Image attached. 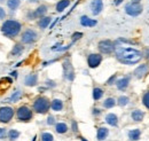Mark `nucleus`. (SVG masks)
Here are the masks:
<instances>
[{
    "mask_svg": "<svg viewBox=\"0 0 149 141\" xmlns=\"http://www.w3.org/2000/svg\"><path fill=\"white\" fill-rule=\"evenodd\" d=\"M116 55H117L118 60L125 64H135L142 59L141 53L134 48L118 47L116 50Z\"/></svg>",
    "mask_w": 149,
    "mask_h": 141,
    "instance_id": "nucleus-1",
    "label": "nucleus"
},
{
    "mask_svg": "<svg viewBox=\"0 0 149 141\" xmlns=\"http://www.w3.org/2000/svg\"><path fill=\"white\" fill-rule=\"evenodd\" d=\"M19 30H21V24L17 21H13V20L6 21L1 27L2 34L7 37H15L19 32Z\"/></svg>",
    "mask_w": 149,
    "mask_h": 141,
    "instance_id": "nucleus-2",
    "label": "nucleus"
},
{
    "mask_svg": "<svg viewBox=\"0 0 149 141\" xmlns=\"http://www.w3.org/2000/svg\"><path fill=\"white\" fill-rule=\"evenodd\" d=\"M33 109L39 114H45L49 109V101L46 98H38L33 103Z\"/></svg>",
    "mask_w": 149,
    "mask_h": 141,
    "instance_id": "nucleus-3",
    "label": "nucleus"
},
{
    "mask_svg": "<svg viewBox=\"0 0 149 141\" xmlns=\"http://www.w3.org/2000/svg\"><path fill=\"white\" fill-rule=\"evenodd\" d=\"M14 116V110L10 107H2L0 108V122L8 123Z\"/></svg>",
    "mask_w": 149,
    "mask_h": 141,
    "instance_id": "nucleus-4",
    "label": "nucleus"
},
{
    "mask_svg": "<svg viewBox=\"0 0 149 141\" xmlns=\"http://www.w3.org/2000/svg\"><path fill=\"white\" fill-rule=\"evenodd\" d=\"M125 10L131 16H138L142 12V7L139 5V2H132L125 7Z\"/></svg>",
    "mask_w": 149,
    "mask_h": 141,
    "instance_id": "nucleus-5",
    "label": "nucleus"
},
{
    "mask_svg": "<svg viewBox=\"0 0 149 141\" xmlns=\"http://www.w3.org/2000/svg\"><path fill=\"white\" fill-rule=\"evenodd\" d=\"M32 117V111L28 107H19L17 110V118L19 121H29Z\"/></svg>",
    "mask_w": 149,
    "mask_h": 141,
    "instance_id": "nucleus-6",
    "label": "nucleus"
},
{
    "mask_svg": "<svg viewBox=\"0 0 149 141\" xmlns=\"http://www.w3.org/2000/svg\"><path fill=\"white\" fill-rule=\"evenodd\" d=\"M36 39H37V34H36L33 30H26V31H24L23 35H22V41H23L24 44L33 43Z\"/></svg>",
    "mask_w": 149,
    "mask_h": 141,
    "instance_id": "nucleus-7",
    "label": "nucleus"
},
{
    "mask_svg": "<svg viewBox=\"0 0 149 141\" xmlns=\"http://www.w3.org/2000/svg\"><path fill=\"white\" fill-rule=\"evenodd\" d=\"M99 48H100V51H101L102 53L109 54L113 51L115 46H113V44H112L110 40H102V41H100V44H99Z\"/></svg>",
    "mask_w": 149,
    "mask_h": 141,
    "instance_id": "nucleus-8",
    "label": "nucleus"
},
{
    "mask_svg": "<svg viewBox=\"0 0 149 141\" xmlns=\"http://www.w3.org/2000/svg\"><path fill=\"white\" fill-rule=\"evenodd\" d=\"M102 61V56L100 54H91L87 59V62H88V66L91 68H96Z\"/></svg>",
    "mask_w": 149,
    "mask_h": 141,
    "instance_id": "nucleus-9",
    "label": "nucleus"
},
{
    "mask_svg": "<svg viewBox=\"0 0 149 141\" xmlns=\"http://www.w3.org/2000/svg\"><path fill=\"white\" fill-rule=\"evenodd\" d=\"M103 9V2L102 0H92L91 2V10L93 15H99Z\"/></svg>",
    "mask_w": 149,
    "mask_h": 141,
    "instance_id": "nucleus-10",
    "label": "nucleus"
},
{
    "mask_svg": "<svg viewBox=\"0 0 149 141\" xmlns=\"http://www.w3.org/2000/svg\"><path fill=\"white\" fill-rule=\"evenodd\" d=\"M63 68H64V73H65V77L69 79V80H72L74 79V70H72V67L71 64L65 61L64 64H63Z\"/></svg>",
    "mask_w": 149,
    "mask_h": 141,
    "instance_id": "nucleus-11",
    "label": "nucleus"
},
{
    "mask_svg": "<svg viewBox=\"0 0 149 141\" xmlns=\"http://www.w3.org/2000/svg\"><path fill=\"white\" fill-rule=\"evenodd\" d=\"M24 83H25L26 86H35V85L37 84V75H35V73L28 75V76L25 77Z\"/></svg>",
    "mask_w": 149,
    "mask_h": 141,
    "instance_id": "nucleus-12",
    "label": "nucleus"
},
{
    "mask_svg": "<svg viewBox=\"0 0 149 141\" xmlns=\"http://www.w3.org/2000/svg\"><path fill=\"white\" fill-rule=\"evenodd\" d=\"M80 23H81L83 27H94V25H96L97 22L95 20H91V18L87 17V16H81Z\"/></svg>",
    "mask_w": 149,
    "mask_h": 141,
    "instance_id": "nucleus-13",
    "label": "nucleus"
},
{
    "mask_svg": "<svg viewBox=\"0 0 149 141\" xmlns=\"http://www.w3.org/2000/svg\"><path fill=\"white\" fill-rule=\"evenodd\" d=\"M147 71H148V67L145 64V66H140L138 69H135L134 71V75L138 77V78H141V77H143L146 73H147Z\"/></svg>",
    "mask_w": 149,
    "mask_h": 141,
    "instance_id": "nucleus-14",
    "label": "nucleus"
},
{
    "mask_svg": "<svg viewBox=\"0 0 149 141\" xmlns=\"http://www.w3.org/2000/svg\"><path fill=\"white\" fill-rule=\"evenodd\" d=\"M107 135H108V128H106V127H100L99 130H97V140L99 141H102L104 140L106 138H107Z\"/></svg>",
    "mask_w": 149,
    "mask_h": 141,
    "instance_id": "nucleus-15",
    "label": "nucleus"
},
{
    "mask_svg": "<svg viewBox=\"0 0 149 141\" xmlns=\"http://www.w3.org/2000/svg\"><path fill=\"white\" fill-rule=\"evenodd\" d=\"M106 122L108 124H110V125H112V126H116V125L118 124V118H117L116 115L109 114V115H107V117H106Z\"/></svg>",
    "mask_w": 149,
    "mask_h": 141,
    "instance_id": "nucleus-16",
    "label": "nucleus"
},
{
    "mask_svg": "<svg viewBox=\"0 0 149 141\" xmlns=\"http://www.w3.org/2000/svg\"><path fill=\"white\" fill-rule=\"evenodd\" d=\"M143 112L141 111V110H134L133 112H132V118H133V121H135V122H141L142 119H143Z\"/></svg>",
    "mask_w": 149,
    "mask_h": 141,
    "instance_id": "nucleus-17",
    "label": "nucleus"
},
{
    "mask_svg": "<svg viewBox=\"0 0 149 141\" xmlns=\"http://www.w3.org/2000/svg\"><path fill=\"white\" fill-rule=\"evenodd\" d=\"M69 3H70L69 0H61V1L56 5V10H57V12H62V10H64V9L69 6Z\"/></svg>",
    "mask_w": 149,
    "mask_h": 141,
    "instance_id": "nucleus-18",
    "label": "nucleus"
},
{
    "mask_svg": "<svg viewBox=\"0 0 149 141\" xmlns=\"http://www.w3.org/2000/svg\"><path fill=\"white\" fill-rule=\"evenodd\" d=\"M129 80H130L129 77L119 79L118 83H117V87L119 88V89H125V88L127 87V85H129Z\"/></svg>",
    "mask_w": 149,
    "mask_h": 141,
    "instance_id": "nucleus-19",
    "label": "nucleus"
},
{
    "mask_svg": "<svg viewBox=\"0 0 149 141\" xmlns=\"http://www.w3.org/2000/svg\"><path fill=\"white\" fill-rule=\"evenodd\" d=\"M62 108H63V103H62V101H61V100L55 99V100L52 102V109H53V110H55V111H60V110H62Z\"/></svg>",
    "mask_w": 149,
    "mask_h": 141,
    "instance_id": "nucleus-20",
    "label": "nucleus"
},
{
    "mask_svg": "<svg viewBox=\"0 0 149 141\" xmlns=\"http://www.w3.org/2000/svg\"><path fill=\"white\" fill-rule=\"evenodd\" d=\"M21 96H22V92H21V91H16V92L13 93V95H12L7 101H8V102H17Z\"/></svg>",
    "mask_w": 149,
    "mask_h": 141,
    "instance_id": "nucleus-21",
    "label": "nucleus"
},
{
    "mask_svg": "<svg viewBox=\"0 0 149 141\" xmlns=\"http://www.w3.org/2000/svg\"><path fill=\"white\" fill-rule=\"evenodd\" d=\"M55 130L57 133H65L68 131V126H67V124L64 123H58L56 124Z\"/></svg>",
    "mask_w": 149,
    "mask_h": 141,
    "instance_id": "nucleus-22",
    "label": "nucleus"
},
{
    "mask_svg": "<svg viewBox=\"0 0 149 141\" xmlns=\"http://www.w3.org/2000/svg\"><path fill=\"white\" fill-rule=\"evenodd\" d=\"M19 3H21L19 0H8L7 1V5H8L9 9H12V10H15L19 6Z\"/></svg>",
    "mask_w": 149,
    "mask_h": 141,
    "instance_id": "nucleus-23",
    "label": "nucleus"
},
{
    "mask_svg": "<svg viewBox=\"0 0 149 141\" xmlns=\"http://www.w3.org/2000/svg\"><path fill=\"white\" fill-rule=\"evenodd\" d=\"M51 17H42L40 21H39V27L41 28V29H45V28H47V25L51 23Z\"/></svg>",
    "mask_w": 149,
    "mask_h": 141,
    "instance_id": "nucleus-24",
    "label": "nucleus"
},
{
    "mask_svg": "<svg viewBox=\"0 0 149 141\" xmlns=\"http://www.w3.org/2000/svg\"><path fill=\"white\" fill-rule=\"evenodd\" d=\"M103 95V91L101 89V88L96 87L93 89V98L94 100H99V99H101V96Z\"/></svg>",
    "mask_w": 149,
    "mask_h": 141,
    "instance_id": "nucleus-25",
    "label": "nucleus"
},
{
    "mask_svg": "<svg viewBox=\"0 0 149 141\" xmlns=\"http://www.w3.org/2000/svg\"><path fill=\"white\" fill-rule=\"evenodd\" d=\"M8 137H9V140L10 141L16 140V139L19 137V131H16V130H10L9 133H8Z\"/></svg>",
    "mask_w": 149,
    "mask_h": 141,
    "instance_id": "nucleus-26",
    "label": "nucleus"
},
{
    "mask_svg": "<svg viewBox=\"0 0 149 141\" xmlns=\"http://www.w3.org/2000/svg\"><path fill=\"white\" fill-rule=\"evenodd\" d=\"M129 137H130L131 140H138V139L140 138V131H139V130H133V131H130Z\"/></svg>",
    "mask_w": 149,
    "mask_h": 141,
    "instance_id": "nucleus-27",
    "label": "nucleus"
},
{
    "mask_svg": "<svg viewBox=\"0 0 149 141\" xmlns=\"http://www.w3.org/2000/svg\"><path fill=\"white\" fill-rule=\"evenodd\" d=\"M46 12H47V7L46 6H40L39 8H37V10L35 12V15L36 16H42Z\"/></svg>",
    "mask_w": 149,
    "mask_h": 141,
    "instance_id": "nucleus-28",
    "label": "nucleus"
},
{
    "mask_svg": "<svg viewBox=\"0 0 149 141\" xmlns=\"http://www.w3.org/2000/svg\"><path fill=\"white\" fill-rule=\"evenodd\" d=\"M115 103H116V101L112 98H109V99H107L103 102V106H104V108H112V107L115 106Z\"/></svg>",
    "mask_w": 149,
    "mask_h": 141,
    "instance_id": "nucleus-29",
    "label": "nucleus"
},
{
    "mask_svg": "<svg viewBox=\"0 0 149 141\" xmlns=\"http://www.w3.org/2000/svg\"><path fill=\"white\" fill-rule=\"evenodd\" d=\"M22 52H23V47H22L21 45H15V47H14L13 51H12V54L15 55V56H17V55H19Z\"/></svg>",
    "mask_w": 149,
    "mask_h": 141,
    "instance_id": "nucleus-30",
    "label": "nucleus"
},
{
    "mask_svg": "<svg viewBox=\"0 0 149 141\" xmlns=\"http://www.w3.org/2000/svg\"><path fill=\"white\" fill-rule=\"evenodd\" d=\"M54 140V137L51 134V133H42L41 134V141H53Z\"/></svg>",
    "mask_w": 149,
    "mask_h": 141,
    "instance_id": "nucleus-31",
    "label": "nucleus"
},
{
    "mask_svg": "<svg viewBox=\"0 0 149 141\" xmlns=\"http://www.w3.org/2000/svg\"><path fill=\"white\" fill-rule=\"evenodd\" d=\"M129 103V98L127 96H120L118 99V105L119 106H126Z\"/></svg>",
    "mask_w": 149,
    "mask_h": 141,
    "instance_id": "nucleus-32",
    "label": "nucleus"
},
{
    "mask_svg": "<svg viewBox=\"0 0 149 141\" xmlns=\"http://www.w3.org/2000/svg\"><path fill=\"white\" fill-rule=\"evenodd\" d=\"M142 102H143V105L149 109V92H147V93L143 95V98H142Z\"/></svg>",
    "mask_w": 149,
    "mask_h": 141,
    "instance_id": "nucleus-33",
    "label": "nucleus"
},
{
    "mask_svg": "<svg viewBox=\"0 0 149 141\" xmlns=\"http://www.w3.org/2000/svg\"><path fill=\"white\" fill-rule=\"evenodd\" d=\"M6 137V128L0 127V139H3Z\"/></svg>",
    "mask_w": 149,
    "mask_h": 141,
    "instance_id": "nucleus-34",
    "label": "nucleus"
},
{
    "mask_svg": "<svg viewBox=\"0 0 149 141\" xmlns=\"http://www.w3.org/2000/svg\"><path fill=\"white\" fill-rule=\"evenodd\" d=\"M47 124H48V125H53V124H54V117H53V116H49V117H48Z\"/></svg>",
    "mask_w": 149,
    "mask_h": 141,
    "instance_id": "nucleus-35",
    "label": "nucleus"
},
{
    "mask_svg": "<svg viewBox=\"0 0 149 141\" xmlns=\"http://www.w3.org/2000/svg\"><path fill=\"white\" fill-rule=\"evenodd\" d=\"M5 16H6V13H5L3 8H1V7H0V20H1V18H3Z\"/></svg>",
    "mask_w": 149,
    "mask_h": 141,
    "instance_id": "nucleus-36",
    "label": "nucleus"
},
{
    "mask_svg": "<svg viewBox=\"0 0 149 141\" xmlns=\"http://www.w3.org/2000/svg\"><path fill=\"white\" fill-rule=\"evenodd\" d=\"M81 36H83V34H80V32H77V34H74V38H72V39H74V41L76 40V39H79V38H80Z\"/></svg>",
    "mask_w": 149,
    "mask_h": 141,
    "instance_id": "nucleus-37",
    "label": "nucleus"
},
{
    "mask_svg": "<svg viewBox=\"0 0 149 141\" xmlns=\"http://www.w3.org/2000/svg\"><path fill=\"white\" fill-rule=\"evenodd\" d=\"M115 78H116V76H112L111 78H110V79H109V80H108V84H112V80H113V79H115Z\"/></svg>",
    "mask_w": 149,
    "mask_h": 141,
    "instance_id": "nucleus-38",
    "label": "nucleus"
},
{
    "mask_svg": "<svg viewBox=\"0 0 149 141\" xmlns=\"http://www.w3.org/2000/svg\"><path fill=\"white\" fill-rule=\"evenodd\" d=\"M123 2V0H115V5H120Z\"/></svg>",
    "mask_w": 149,
    "mask_h": 141,
    "instance_id": "nucleus-39",
    "label": "nucleus"
},
{
    "mask_svg": "<svg viewBox=\"0 0 149 141\" xmlns=\"http://www.w3.org/2000/svg\"><path fill=\"white\" fill-rule=\"evenodd\" d=\"M72 127H74V128H72V130H74V131H77V125H76V123H72Z\"/></svg>",
    "mask_w": 149,
    "mask_h": 141,
    "instance_id": "nucleus-40",
    "label": "nucleus"
},
{
    "mask_svg": "<svg viewBox=\"0 0 149 141\" xmlns=\"http://www.w3.org/2000/svg\"><path fill=\"white\" fill-rule=\"evenodd\" d=\"M16 73H17V72H16V71H14V72H12V75H13V76H15V77H16V76H17V75H16Z\"/></svg>",
    "mask_w": 149,
    "mask_h": 141,
    "instance_id": "nucleus-41",
    "label": "nucleus"
},
{
    "mask_svg": "<svg viewBox=\"0 0 149 141\" xmlns=\"http://www.w3.org/2000/svg\"><path fill=\"white\" fill-rule=\"evenodd\" d=\"M133 2H140V0H133Z\"/></svg>",
    "mask_w": 149,
    "mask_h": 141,
    "instance_id": "nucleus-42",
    "label": "nucleus"
},
{
    "mask_svg": "<svg viewBox=\"0 0 149 141\" xmlns=\"http://www.w3.org/2000/svg\"><path fill=\"white\" fill-rule=\"evenodd\" d=\"M80 140H81V141H87L86 139H84V138H80Z\"/></svg>",
    "mask_w": 149,
    "mask_h": 141,
    "instance_id": "nucleus-43",
    "label": "nucleus"
},
{
    "mask_svg": "<svg viewBox=\"0 0 149 141\" xmlns=\"http://www.w3.org/2000/svg\"><path fill=\"white\" fill-rule=\"evenodd\" d=\"M30 1H32V2H36V1H37V0H30Z\"/></svg>",
    "mask_w": 149,
    "mask_h": 141,
    "instance_id": "nucleus-44",
    "label": "nucleus"
},
{
    "mask_svg": "<svg viewBox=\"0 0 149 141\" xmlns=\"http://www.w3.org/2000/svg\"><path fill=\"white\" fill-rule=\"evenodd\" d=\"M2 1H3V0H0V2H2Z\"/></svg>",
    "mask_w": 149,
    "mask_h": 141,
    "instance_id": "nucleus-45",
    "label": "nucleus"
}]
</instances>
